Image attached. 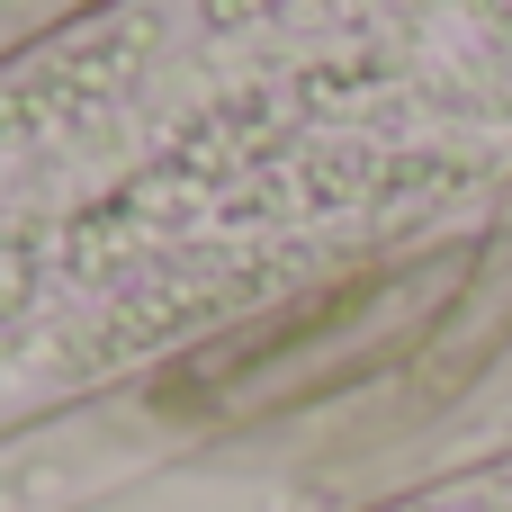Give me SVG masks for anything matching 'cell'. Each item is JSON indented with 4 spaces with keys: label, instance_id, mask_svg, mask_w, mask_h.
<instances>
[{
    "label": "cell",
    "instance_id": "obj_2",
    "mask_svg": "<svg viewBox=\"0 0 512 512\" xmlns=\"http://www.w3.org/2000/svg\"><path fill=\"white\" fill-rule=\"evenodd\" d=\"M378 512H512V459H504V468H477V477H459V486H432V495L378 504Z\"/></svg>",
    "mask_w": 512,
    "mask_h": 512
},
{
    "label": "cell",
    "instance_id": "obj_1",
    "mask_svg": "<svg viewBox=\"0 0 512 512\" xmlns=\"http://www.w3.org/2000/svg\"><path fill=\"white\" fill-rule=\"evenodd\" d=\"M512 180V9H108L0 72V423Z\"/></svg>",
    "mask_w": 512,
    "mask_h": 512
}]
</instances>
